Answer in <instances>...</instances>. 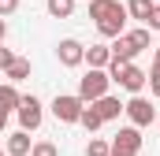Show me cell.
<instances>
[{
	"instance_id": "6da1fadb",
	"label": "cell",
	"mask_w": 160,
	"mask_h": 156,
	"mask_svg": "<svg viewBox=\"0 0 160 156\" xmlns=\"http://www.w3.org/2000/svg\"><path fill=\"white\" fill-rule=\"evenodd\" d=\"M108 78L112 82H119L123 89H130V93H142L145 89V82H149V75L142 71V67H134V63H127V60H108Z\"/></svg>"
},
{
	"instance_id": "7a4b0ae2",
	"label": "cell",
	"mask_w": 160,
	"mask_h": 156,
	"mask_svg": "<svg viewBox=\"0 0 160 156\" xmlns=\"http://www.w3.org/2000/svg\"><path fill=\"white\" fill-rule=\"evenodd\" d=\"M108 85H112V78H108L104 67H89V75L78 78V97L86 100V104H93L97 97H104V93H108Z\"/></svg>"
},
{
	"instance_id": "3957f363",
	"label": "cell",
	"mask_w": 160,
	"mask_h": 156,
	"mask_svg": "<svg viewBox=\"0 0 160 156\" xmlns=\"http://www.w3.org/2000/svg\"><path fill=\"white\" fill-rule=\"evenodd\" d=\"M82 108H86V100H82L78 93H60L52 100V115L60 119V123H78Z\"/></svg>"
},
{
	"instance_id": "277c9868",
	"label": "cell",
	"mask_w": 160,
	"mask_h": 156,
	"mask_svg": "<svg viewBox=\"0 0 160 156\" xmlns=\"http://www.w3.org/2000/svg\"><path fill=\"white\" fill-rule=\"evenodd\" d=\"M123 112L130 115V123H134L138 130H142V126H149V123L157 119V108H153V104H149L145 97H138V93H134V97H130V100L123 104Z\"/></svg>"
},
{
	"instance_id": "5b68a950",
	"label": "cell",
	"mask_w": 160,
	"mask_h": 156,
	"mask_svg": "<svg viewBox=\"0 0 160 156\" xmlns=\"http://www.w3.org/2000/svg\"><path fill=\"white\" fill-rule=\"evenodd\" d=\"M15 112H19V126H22V130H38L41 119H45V112H41V100L34 97V93H30V97H22Z\"/></svg>"
},
{
	"instance_id": "8992f818",
	"label": "cell",
	"mask_w": 160,
	"mask_h": 156,
	"mask_svg": "<svg viewBox=\"0 0 160 156\" xmlns=\"http://www.w3.org/2000/svg\"><path fill=\"white\" fill-rule=\"evenodd\" d=\"M138 149H142V134H138V126H123L119 134L112 138V153H119V156H138Z\"/></svg>"
},
{
	"instance_id": "52a82bcc",
	"label": "cell",
	"mask_w": 160,
	"mask_h": 156,
	"mask_svg": "<svg viewBox=\"0 0 160 156\" xmlns=\"http://www.w3.org/2000/svg\"><path fill=\"white\" fill-rule=\"evenodd\" d=\"M56 56H60L63 67H78V63H86V45L75 41V37H63L56 45Z\"/></svg>"
},
{
	"instance_id": "ba28073f",
	"label": "cell",
	"mask_w": 160,
	"mask_h": 156,
	"mask_svg": "<svg viewBox=\"0 0 160 156\" xmlns=\"http://www.w3.org/2000/svg\"><path fill=\"white\" fill-rule=\"evenodd\" d=\"M108 48H112V60H127V63H134V56L142 52V48L130 41V34H119V37H112V45H108Z\"/></svg>"
},
{
	"instance_id": "9c48e42d",
	"label": "cell",
	"mask_w": 160,
	"mask_h": 156,
	"mask_svg": "<svg viewBox=\"0 0 160 156\" xmlns=\"http://www.w3.org/2000/svg\"><path fill=\"white\" fill-rule=\"evenodd\" d=\"M119 11H127V4H119V0H89V19H93V22L112 19V15H119Z\"/></svg>"
},
{
	"instance_id": "30bf717a",
	"label": "cell",
	"mask_w": 160,
	"mask_h": 156,
	"mask_svg": "<svg viewBox=\"0 0 160 156\" xmlns=\"http://www.w3.org/2000/svg\"><path fill=\"white\" fill-rule=\"evenodd\" d=\"M93 108L101 112V119H104V123H108V119H119V115H123L119 97H108V93H104V97H97V100H93Z\"/></svg>"
},
{
	"instance_id": "8fae6325",
	"label": "cell",
	"mask_w": 160,
	"mask_h": 156,
	"mask_svg": "<svg viewBox=\"0 0 160 156\" xmlns=\"http://www.w3.org/2000/svg\"><path fill=\"white\" fill-rule=\"evenodd\" d=\"M30 130H15L11 138H8V156H30Z\"/></svg>"
},
{
	"instance_id": "7c38bea8",
	"label": "cell",
	"mask_w": 160,
	"mask_h": 156,
	"mask_svg": "<svg viewBox=\"0 0 160 156\" xmlns=\"http://www.w3.org/2000/svg\"><path fill=\"white\" fill-rule=\"evenodd\" d=\"M123 26H127V11H119V15H112V19H101V22H97L101 37H119Z\"/></svg>"
},
{
	"instance_id": "4fadbf2b",
	"label": "cell",
	"mask_w": 160,
	"mask_h": 156,
	"mask_svg": "<svg viewBox=\"0 0 160 156\" xmlns=\"http://www.w3.org/2000/svg\"><path fill=\"white\" fill-rule=\"evenodd\" d=\"M19 100H22V93L15 89V82H4L0 85V112H15Z\"/></svg>"
},
{
	"instance_id": "5bb4252c",
	"label": "cell",
	"mask_w": 160,
	"mask_h": 156,
	"mask_svg": "<svg viewBox=\"0 0 160 156\" xmlns=\"http://www.w3.org/2000/svg\"><path fill=\"white\" fill-rule=\"evenodd\" d=\"M4 75H8V82H22V78H30V60L15 56V60L4 67Z\"/></svg>"
},
{
	"instance_id": "9a60e30c",
	"label": "cell",
	"mask_w": 160,
	"mask_h": 156,
	"mask_svg": "<svg viewBox=\"0 0 160 156\" xmlns=\"http://www.w3.org/2000/svg\"><path fill=\"white\" fill-rule=\"evenodd\" d=\"M86 60H89V67H108L112 48H108V45H89V48H86Z\"/></svg>"
},
{
	"instance_id": "2e32d148",
	"label": "cell",
	"mask_w": 160,
	"mask_h": 156,
	"mask_svg": "<svg viewBox=\"0 0 160 156\" xmlns=\"http://www.w3.org/2000/svg\"><path fill=\"white\" fill-rule=\"evenodd\" d=\"M149 11H153V0H127V15H130V19L145 22V19H149Z\"/></svg>"
},
{
	"instance_id": "e0dca14e",
	"label": "cell",
	"mask_w": 160,
	"mask_h": 156,
	"mask_svg": "<svg viewBox=\"0 0 160 156\" xmlns=\"http://www.w3.org/2000/svg\"><path fill=\"white\" fill-rule=\"evenodd\" d=\"M45 7H48V15H52V19H71L75 0H45Z\"/></svg>"
},
{
	"instance_id": "ac0fdd59",
	"label": "cell",
	"mask_w": 160,
	"mask_h": 156,
	"mask_svg": "<svg viewBox=\"0 0 160 156\" xmlns=\"http://www.w3.org/2000/svg\"><path fill=\"white\" fill-rule=\"evenodd\" d=\"M78 123H82V126H86V130H89V134L104 126V119H101V112H97L93 104H89V108H82V115H78Z\"/></svg>"
},
{
	"instance_id": "d6986e66",
	"label": "cell",
	"mask_w": 160,
	"mask_h": 156,
	"mask_svg": "<svg viewBox=\"0 0 160 156\" xmlns=\"http://www.w3.org/2000/svg\"><path fill=\"white\" fill-rule=\"evenodd\" d=\"M112 153V145L104 141V138H89V145H86V156H108Z\"/></svg>"
},
{
	"instance_id": "ffe728a7",
	"label": "cell",
	"mask_w": 160,
	"mask_h": 156,
	"mask_svg": "<svg viewBox=\"0 0 160 156\" xmlns=\"http://www.w3.org/2000/svg\"><path fill=\"white\" fill-rule=\"evenodd\" d=\"M30 156H60V153H56L52 141H34V145H30Z\"/></svg>"
},
{
	"instance_id": "44dd1931",
	"label": "cell",
	"mask_w": 160,
	"mask_h": 156,
	"mask_svg": "<svg viewBox=\"0 0 160 156\" xmlns=\"http://www.w3.org/2000/svg\"><path fill=\"white\" fill-rule=\"evenodd\" d=\"M130 41H134V45L145 52V48H149V26H138V30H130Z\"/></svg>"
},
{
	"instance_id": "7402d4cb",
	"label": "cell",
	"mask_w": 160,
	"mask_h": 156,
	"mask_svg": "<svg viewBox=\"0 0 160 156\" xmlns=\"http://www.w3.org/2000/svg\"><path fill=\"white\" fill-rule=\"evenodd\" d=\"M149 89H153V97L160 100V67H153V71H149Z\"/></svg>"
},
{
	"instance_id": "603a6c76",
	"label": "cell",
	"mask_w": 160,
	"mask_h": 156,
	"mask_svg": "<svg viewBox=\"0 0 160 156\" xmlns=\"http://www.w3.org/2000/svg\"><path fill=\"white\" fill-rule=\"evenodd\" d=\"M145 26H149V30H160V4H153V11H149Z\"/></svg>"
},
{
	"instance_id": "cb8c5ba5",
	"label": "cell",
	"mask_w": 160,
	"mask_h": 156,
	"mask_svg": "<svg viewBox=\"0 0 160 156\" xmlns=\"http://www.w3.org/2000/svg\"><path fill=\"white\" fill-rule=\"evenodd\" d=\"M19 11V0H0V15L8 19V15H15Z\"/></svg>"
},
{
	"instance_id": "d4e9b609",
	"label": "cell",
	"mask_w": 160,
	"mask_h": 156,
	"mask_svg": "<svg viewBox=\"0 0 160 156\" xmlns=\"http://www.w3.org/2000/svg\"><path fill=\"white\" fill-rule=\"evenodd\" d=\"M11 60H15V56H11V48H4V45H0V71H4Z\"/></svg>"
},
{
	"instance_id": "484cf974",
	"label": "cell",
	"mask_w": 160,
	"mask_h": 156,
	"mask_svg": "<svg viewBox=\"0 0 160 156\" xmlns=\"http://www.w3.org/2000/svg\"><path fill=\"white\" fill-rule=\"evenodd\" d=\"M4 37H8V22H4V15H0V45H4Z\"/></svg>"
},
{
	"instance_id": "4316f807",
	"label": "cell",
	"mask_w": 160,
	"mask_h": 156,
	"mask_svg": "<svg viewBox=\"0 0 160 156\" xmlns=\"http://www.w3.org/2000/svg\"><path fill=\"white\" fill-rule=\"evenodd\" d=\"M4 126H8V112H0V130H4Z\"/></svg>"
},
{
	"instance_id": "83f0119b",
	"label": "cell",
	"mask_w": 160,
	"mask_h": 156,
	"mask_svg": "<svg viewBox=\"0 0 160 156\" xmlns=\"http://www.w3.org/2000/svg\"><path fill=\"white\" fill-rule=\"evenodd\" d=\"M153 67H160V48H157V60H153Z\"/></svg>"
},
{
	"instance_id": "f1b7e54d",
	"label": "cell",
	"mask_w": 160,
	"mask_h": 156,
	"mask_svg": "<svg viewBox=\"0 0 160 156\" xmlns=\"http://www.w3.org/2000/svg\"><path fill=\"white\" fill-rule=\"evenodd\" d=\"M108 156H119V153H108Z\"/></svg>"
},
{
	"instance_id": "f546056e",
	"label": "cell",
	"mask_w": 160,
	"mask_h": 156,
	"mask_svg": "<svg viewBox=\"0 0 160 156\" xmlns=\"http://www.w3.org/2000/svg\"><path fill=\"white\" fill-rule=\"evenodd\" d=\"M153 4H160V0H153Z\"/></svg>"
},
{
	"instance_id": "4dcf8cb0",
	"label": "cell",
	"mask_w": 160,
	"mask_h": 156,
	"mask_svg": "<svg viewBox=\"0 0 160 156\" xmlns=\"http://www.w3.org/2000/svg\"><path fill=\"white\" fill-rule=\"evenodd\" d=\"M0 156H8V153H0Z\"/></svg>"
}]
</instances>
